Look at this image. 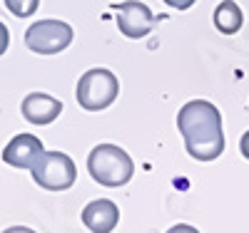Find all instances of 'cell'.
I'll use <instances>...</instances> for the list:
<instances>
[{
    "label": "cell",
    "mask_w": 249,
    "mask_h": 233,
    "mask_svg": "<svg viewBox=\"0 0 249 233\" xmlns=\"http://www.w3.org/2000/svg\"><path fill=\"white\" fill-rule=\"evenodd\" d=\"M177 129L184 139L187 154L197 161H214L224 152L222 114L212 102H187L177 114Z\"/></svg>",
    "instance_id": "1"
},
{
    "label": "cell",
    "mask_w": 249,
    "mask_h": 233,
    "mask_svg": "<svg viewBox=\"0 0 249 233\" xmlns=\"http://www.w3.org/2000/svg\"><path fill=\"white\" fill-rule=\"evenodd\" d=\"M88 171L100 186L117 188L132 179L135 161L117 144H97L88 156Z\"/></svg>",
    "instance_id": "2"
},
{
    "label": "cell",
    "mask_w": 249,
    "mask_h": 233,
    "mask_svg": "<svg viewBox=\"0 0 249 233\" xmlns=\"http://www.w3.org/2000/svg\"><path fill=\"white\" fill-rule=\"evenodd\" d=\"M120 94V79L105 70V67H92L80 77L77 90H75V99L82 109L88 112H100L107 109L110 104L117 99Z\"/></svg>",
    "instance_id": "3"
},
{
    "label": "cell",
    "mask_w": 249,
    "mask_h": 233,
    "mask_svg": "<svg viewBox=\"0 0 249 233\" xmlns=\"http://www.w3.org/2000/svg\"><path fill=\"white\" fill-rule=\"evenodd\" d=\"M77 179L75 161L62 152H45V156L33 166V181L45 191H68Z\"/></svg>",
    "instance_id": "4"
},
{
    "label": "cell",
    "mask_w": 249,
    "mask_h": 233,
    "mask_svg": "<svg viewBox=\"0 0 249 233\" xmlns=\"http://www.w3.org/2000/svg\"><path fill=\"white\" fill-rule=\"evenodd\" d=\"M72 28L62 20H37L25 30V47L35 55H57L72 42Z\"/></svg>",
    "instance_id": "5"
},
{
    "label": "cell",
    "mask_w": 249,
    "mask_h": 233,
    "mask_svg": "<svg viewBox=\"0 0 249 233\" xmlns=\"http://www.w3.org/2000/svg\"><path fill=\"white\" fill-rule=\"evenodd\" d=\"M117 28L124 37L130 40H142L144 35H150V30L155 28V15L152 10L140 3V0H124L117 5Z\"/></svg>",
    "instance_id": "6"
},
{
    "label": "cell",
    "mask_w": 249,
    "mask_h": 233,
    "mask_svg": "<svg viewBox=\"0 0 249 233\" xmlns=\"http://www.w3.org/2000/svg\"><path fill=\"white\" fill-rule=\"evenodd\" d=\"M45 156V146L35 134H15L3 149V161L15 169H30Z\"/></svg>",
    "instance_id": "7"
},
{
    "label": "cell",
    "mask_w": 249,
    "mask_h": 233,
    "mask_svg": "<svg viewBox=\"0 0 249 233\" xmlns=\"http://www.w3.org/2000/svg\"><path fill=\"white\" fill-rule=\"evenodd\" d=\"M82 223L90 233H112L120 223V208L110 199H95L82 208Z\"/></svg>",
    "instance_id": "8"
},
{
    "label": "cell",
    "mask_w": 249,
    "mask_h": 233,
    "mask_svg": "<svg viewBox=\"0 0 249 233\" xmlns=\"http://www.w3.org/2000/svg\"><path fill=\"white\" fill-rule=\"evenodd\" d=\"M20 112L23 117L30 122V124H53L60 112H62V102L55 99L53 94H45V92H30L25 94V99L20 102Z\"/></svg>",
    "instance_id": "9"
},
{
    "label": "cell",
    "mask_w": 249,
    "mask_h": 233,
    "mask_svg": "<svg viewBox=\"0 0 249 233\" xmlns=\"http://www.w3.org/2000/svg\"><path fill=\"white\" fill-rule=\"evenodd\" d=\"M212 20H214V28L222 35H234L244 25V13H242V8L234 3V0H222V3L214 8Z\"/></svg>",
    "instance_id": "10"
},
{
    "label": "cell",
    "mask_w": 249,
    "mask_h": 233,
    "mask_svg": "<svg viewBox=\"0 0 249 233\" xmlns=\"http://www.w3.org/2000/svg\"><path fill=\"white\" fill-rule=\"evenodd\" d=\"M5 8L15 15V17H30L37 13L40 0H5Z\"/></svg>",
    "instance_id": "11"
},
{
    "label": "cell",
    "mask_w": 249,
    "mask_h": 233,
    "mask_svg": "<svg viewBox=\"0 0 249 233\" xmlns=\"http://www.w3.org/2000/svg\"><path fill=\"white\" fill-rule=\"evenodd\" d=\"M8 45H10V30L5 23H0V55L8 52Z\"/></svg>",
    "instance_id": "12"
},
{
    "label": "cell",
    "mask_w": 249,
    "mask_h": 233,
    "mask_svg": "<svg viewBox=\"0 0 249 233\" xmlns=\"http://www.w3.org/2000/svg\"><path fill=\"white\" fill-rule=\"evenodd\" d=\"M170 8H175V10H187V8H192L197 0H164Z\"/></svg>",
    "instance_id": "13"
},
{
    "label": "cell",
    "mask_w": 249,
    "mask_h": 233,
    "mask_svg": "<svg viewBox=\"0 0 249 233\" xmlns=\"http://www.w3.org/2000/svg\"><path fill=\"white\" fill-rule=\"evenodd\" d=\"M167 233H199L195 226H190V223H177V226H172Z\"/></svg>",
    "instance_id": "14"
},
{
    "label": "cell",
    "mask_w": 249,
    "mask_h": 233,
    "mask_svg": "<svg viewBox=\"0 0 249 233\" xmlns=\"http://www.w3.org/2000/svg\"><path fill=\"white\" fill-rule=\"evenodd\" d=\"M239 152H242V156L249 161V132H244L242 139H239Z\"/></svg>",
    "instance_id": "15"
},
{
    "label": "cell",
    "mask_w": 249,
    "mask_h": 233,
    "mask_svg": "<svg viewBox=\"0 0 249 233\" xmlns=\"http://www.w3.org/2000/svg\"><path fill=\"white\" fill-rule=\"evenodd\" d=\"M3 233H35V231L28 228V226H10V228H5Z\"/></svg>",
    "instance_id": "16"
}]
</instances>
